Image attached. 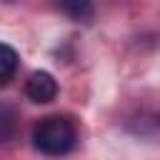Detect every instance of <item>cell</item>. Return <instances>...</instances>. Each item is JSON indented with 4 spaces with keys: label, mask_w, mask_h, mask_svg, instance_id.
Instances as JSON below:
<instances>
[{
    "label": "cell",
    "mask_w": 160,
    "mask_h": 160,
    "mask_svg": "<svg viewBox=\"0 0 160 160\" xmlns=\"http://www.w3.org/2000/svg\"><path fill=\"white\" fill-rule=\"evenodd\" d=\"M15 70H18V52L10 45L0 42V85H5L15 75Z\"/></svg>",
    "instance_id": "cell-5"
},
{
    "label": "cell",
    "mask_w": 160,
    "mask_h": 160,
    "mask_svg": "<svg viewBox=\"0 0 160 160\" xmlns=\"http://www.w3.org/2000/svg\"><path fill=\"white\" fill-rule=\"evenodd\" d=\"M58 8L62 15H68L70 20H78V22H88L95 15L92 0H58Z\"/></svg>",
    "instance_id": "cell-3"
},
{
    "label": "cell",
    "mask_w": 160,
    "mask_h": 160,
    "mask_svg": "<svg viewBox=\"0 0 160 160\" xmlns=\"http://www.w3.org/2000/svg\"><path fill=\"white\" fill-rule=\"evenodd\" d=\"M78 142V130L68 118L60 115H48L42 118L35 130H32V145L50 158H60L68 155Z\"/></svg>",
    "instance_id": "cell-1"
},
{
    "label": "cell",
    "mask_w": 160,
    "mask_h": 160,
    "mask_svg": "<svg viewBox=\"0 0 160 160\" xmlns=\"http://www.w3.org/2000/svg\"><path fill=\"white\" fill-rule=\"evenodd\" d=\"M18 125H20L18 110L8 102H0V145H8L18 135Z\"/></svg>",
    "instance_id": "cell-4"
},
{
    "label": "cell",
    "mask_w": 160,
    "mask_h": 160,
    "mask_svg": "<svg viewBox=\"0 0 160 160\" xmlns=\"http://www.w3.org/2000/svg\"><path fill=\"white\" fill-rule=\"evenodd\" d=\"M25 92H28V98H30L32 102H50V100H55V95H58V82H55V78H52L50 72L38 70V72H32V75L28 78Z\"/></svg>",
    "instance_id": "cell-2"
}]
</instances>
